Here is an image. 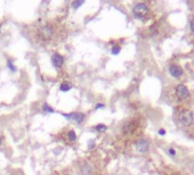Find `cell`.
<instances>
[{"label":"cell","instance_id":"1","mask_svg":"<svg viewBox=\"0 0 194 175\" xmlns=\"http://www.w3.org/2000/svg\"><path fill=\"white\" fill-rule=\"evenodd\" d=\"M178 119H179V122H181L182 125L184 126H190L193 123V114L192 112L187 110V109H183L181 113H179V115H178Z\"/></svg>","mask_w":194,"mask_h":175},{"label":"cell","instance_id":"2","mask_svg":"<svg viewBox=\"0 0 194 175\" xmlns=\"http://www.w3.org/2000/svg\"><path fill=\"white\" fill-rule=\"evenodd\" d=\"M148 13V7L143 2H139L137 5H135V7L133 8V14L135 17H137L139 20L144 18Z\"/></svg>","mask_w":194,"mask_h":175},{"label":"cell","instance_id":"3","mask_svg":"<svg viewBox=\"0 0 194 175\" xmlns=\"http://www.w3.org/2000/svg\"><path fill=\"white\" fill-rule=\"evenodd\" d=\"M175 93L177 96L178 99H187L190 97V90L187 89V86H185L184 84H178L175 88Z\"/></svg>","mask_w":194,"mask_h":175},{"label":"cell","instance_id":"4","mask_svg":"<svg viewBox=\"0 0 194 175\" xmlns=\"http://www.w3.org/2000/svg\"><path fill=\"white\" fill-rule=\"evenodd\" d=\"M39 35L44 40H49L53 38L54 35V29L51 25H44L39 29Z\"/></svg>","mask_w":194,"mask_h":175},{"label":"cell","instance_id":"5","mask_svg":"<svg viewBox=\"0 0 194 175\" xmlns=\"http://www.w3.org/2000/svg\"><path fill=\"white\" fill-rule=\"evenodd\" d=\"M135 147L139 152L144 154V152L148 151V149H150V142H148V140L142 138V139H138L135 142Z\"/></svg>","mask_w":194,"mask_h":175},{"label":"cell","instance_id":"6","mask_svg":"<svg viewBox=\"0 0 194 175\" xmlns=\"http://www.w3.org/2000/svg\"><path fill=\"white\" fill-rule=\"evenodd\" d=\"M51 63H53L54 67L56 68H61L64 64V57L58 53H55L51 55Z\"/></svg>","mask_w":194,"mask_h":175},{"label":"cell","instance_id":"7","mask_svg":"<svg viewBox=\"0 0 194 175\" xmlns=\"http://www.w3.org/2000/svg\"><path fill=\"white\" fill-rule=\"evenodd\" d=\"M169 73H170V75L172 77L178 79V77H181L183 75V68L179 65H177V64H171L169 66Z\"/></svg>","mask_w":194,"mask_h":175},{"label":"cell","instance_id":"8","mask_svg":"<svg viewBox=\"0 0 194 175\" xmlns=\"http://www.w3.org/2000/svg\"><path fill=\"white\" fill-rule=\"evenodd\" d=\"M71 119L74 121L75 123L80 124V123L84 122L85 119V114L80 112H75V113H71Z\"/></svg>","mask_w":194,"mask_h":175},{"label":"cell","instance_id":"9","mask_svg":"<svg viewBox=\"0 0 194 175\" xmlns=\"http://www.w3.org/2000/svg\"><path fill=\"white\" fill-rule=\"evenodd\" d=\"M72 89V85H71L69 82H63L61 83L60 85V90L62 91V92H67V91H70V90Z\"/></svg>","mask_w":194,"mask_h":175},{"label":"cell","instance_id":"10","mask_svg":"<svg viewBox=\"0 0 194 175\" xmlns=\"http://www.w3.org/2000/svg\"><path fill=\"white\" fill-rule=\"evenodd\" d=\"M67 140L71 142H74L75 140H77V134H75V132H74L73 130H70L69 132H67Z\"/></svg>","mask_w":194,"mask_h":175},{"label":"cell","instance_id":"11","mask_svg":"<svg viewBox=\"0 0 194 175\" xmlns=\"http://www.w3.org/2000/svg\"><path fill=\"white\" fill-rule=\"evenodd\" d=\"M91 172H93V169H91V167L89 165H84L82 167H81V173H82L84 175L90 174Z\"/></svg>","mask_w":194,"mask_h":175},{"label":"cell","instance_id":"12","mask_svg":"<svg viewBox=\"0 0 194 175\" xmlns=\"http://www.w3.org/2000/svg\"><path fill=\"white\" fill-rule=\"evenodd\" d=\"M95 130H96L97 132L103 133V132H105V131L107 130V126L105 125V124H97V125L95 126Z\"/></svg>","mask_w":194,"mask_h":175},{"label":"cell","instance_id":"13","mask_svg":"<svg viewBox=\"0 0 194 175\" xmlns=\"http://www.w3.org/2000/svg\"><path fill=\"white\" fill-rule=\"evenodd\" d=\"M121 51V48L120 46H113L112 47V49H111V53L112 55H114V56H117V55H119Z\"/></svg>","mask_w":194,"mask_h":175},{"label":"cell","instance_id":"14","mask_svg":"<svg viewBox=\"0 0 194 175\" xmlns=\"http://www.w3.org/2000/svg\"><path fill=\"white\" fill-rule=\"evenodd\" d=\"M41 109H42L45 113H54V112H55V110H54V109L51 108V107H50L48 104H44V105H42V107H41Z\"/></svg>","mask_w":194,"mask_h":175},{"label":"cell","instance_id":"15","mask_svg":"<svg viewBox=\"0 0 194 175\" xmlns=\"http://www.w3.org/2000/svg\"><path fill=\"white\" fill-rule=\"evenodd\" d=\"M84 2L85 1H82V0H77V1H73V2H72V8H73V9H78L79 7L84 5Z\"/></svg>","mask_w":194,"mask_h":175},{"label":"cell","instance_id":"16","mask_svg":"<svg viewBox=\"0 0 194 175\" xmlns=\"http://www.w3.org/2000/svg\"><path fill=\"white\" fill-rule=\"evenodd\" d=\"M7 67H8V68H9V70L12 71V72H13V73H15V72H16V71H17L16 66L14 65L12 60H8V62H7Z\"/></svg>","mask_w":194,"mask_h":175},{"label":"cell","instance_id":"17","mask_svg":"<svg viewBox=\"0 0 194 175\" xmlns=\"http://www.w3.org/2000/svg\"><path fill=\"white\" fill-rule=\"evenodd\" d=\"M133 127H134L133 123H127V124L124 126V130H122V131L126 133V132H128V131H131V130H133Z\"/></svg>","mask_w":194,"mask_h":175},{"label":"cell","instance_id":"18","mask_svg":"<svg viewBox=\"0 0 194 175\" xmlns=\"http://www.w3.org/2000/svg\"><path fill=\"white\" fill-rule=\"evenodd\" d=\"M168 154L171 156V157H174V156H176V150L172 148H169L168 149Z\"/></svg>","mask_w":194,"mask_h":175},{"label":"cell","instance_id":"19","mask_svg":"<svg viewBox=\"0 0 194 175\" xmlns=\"http://www.w3.org/2000/svg\"><path fill=\"white\" fill-rule=\"evenodd\" d=\"M104 107H105L104 104H97V105L95 106V110H97V109H99V108H104Z\"/></svg>","mask_w":194,"mask_h":175},{"label":"cell","instance_id":"20","mask_svg":"<svg viewBox=\"0 0 194 175\" xmlns=\"http://www.w3.org/2000/svg\"><path fill=\"white\" fill-rule=\"evenodd\" d=\"M158 134H159V136H164V134H166V131H164L163 129H160L158 131Z\"/></svg>","mask_w":194,"mask_h":175},{"label":"cell","instance_id":"21","mask_svg":"<svg viewBox=\"0 0 194 175\" xmlns=\"http://www.w3.org/2000/svg\"><path fill=\"white\" fill-rule=\"evenodd\" d=\"M94 145H95V143H94V141H89V145H88V148L89 149H93L94 148Z\"/></svg>","mask_w":194,"mask_h":175},{"label":"cell","instance_id":"22","mask_svg":"<svg viewBox=\"0 0 194 175\" xmlns=\"http://www.w3.org/2000/svg\"><path fill=\"white\" fill-rule=\"evenodd\" d=\"M191 30L194 32V17H193V20L191 21Z\"/></svg>","mask_w":194,"mask_h":175},{"label":"cell","instance_id":"23","mask_svg":"<svg viewBox=\"0 0 194 175\" xmlns=\"http://www.w3.org/2000/svg\"><path fill=\"white\" fill-rule=\"evenodd\" d=\"M0 145H1V139H0Z\"/></svg>","mask_w":194,"mask_h":175},{"label":"cell","instance_id":"24","mask_svg":"<svg viewBox=\"0 0 194 175\" xmlns=\"http://www.w3.org/2000/svg\"><path fill=\"white\" fill-rule=\"evenodd\" d=\"M0 31H1V25H0Z\"/></svg>","mask_w":194,"mask_h":175}]
</instances>
